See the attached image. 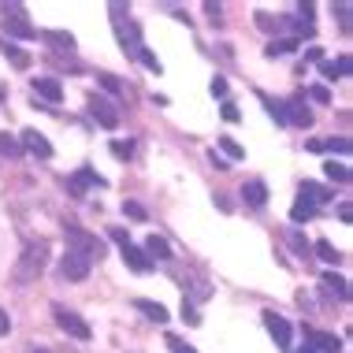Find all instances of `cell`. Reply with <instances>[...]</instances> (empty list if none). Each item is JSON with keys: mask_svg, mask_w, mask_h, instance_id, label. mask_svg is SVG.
Returning <instances> with one entry per match:
<instances>
[{"mask_svg": "<svg viewBox=\"0 0 353 353\" xmlns=\"http://www.w3.org/2000/svg\"><path fill=\"white\" fill-rule=\"evenodd\" d=\"M45 264H49V242H45V238H37V242H26L23 256H19L15 268H12V279H15L19 286L37 283V275L45 272Z\"/></svg>", "mask_w": 353, "mask_h": 353, "instance_id": "obj_1", "label": "cell"}, {"mask_svg": "<svg viewBox=\"0 0 353 353\" xmlns=\"http://www.w3.org/2000/svg\"><path fill=\"white\" fill-rule=\"evenodd\" d=\"M108 12H112V30H116L119 49L127 52L130 60H138V52L145 49V45H141V26L127 15V8H123V4H112Z\"/></svg>", "mask_w": 353, "mask_h": 353, "instance_id": "obj_2", "label": "cell"}, {"mask_svg": "<svg viewBox=\"0 0 353 353\" xmlns=\"http://www.w3.org/2000/svg\"><path fill=\"white\" fill-rule=\"evenodd\" d=\"M63 234H68V250H71V253H79V256H85L90 264L104 256V242H101L97 234L82 231L79 223H68V231H63Z\"/></svg>", "mask_w": 353, "mask_h": 353, "instance_id": "obj_3", "label": "cell"}, {"mask_svg": "<svg viewBox=\"0 0 353 353\" xmlns=\"http://www.w3.org/2000/svg\"><path fill=\"white\" fill-rule=\"evenodd\" d=\"M0 12H4V26H8V34L23 37V41L37 37V30L30 26V19H26V8H23V4H0Z\"/></svg>", "mask_w": 353, "mask_h": 353, "instance_id": "obj_4", "label": "cell"}, {"mask_svg": "<svg viewBox=\"0 0 353 353\" xmlns=\"http://www.w3.org/2000/svg\"><path fill=\"white\" fill-rule=\"evenodd\" d=\"M52 316H56V327H60L63 335H71V339H79V342L90 339V323H85L79 312H71V309H63V305H56Z\"/></svg>", "mask_w": 353, "mask_h": 353, "instance_id": "obj_5", "label": "cell"}, {"mask_svg": "<svg viewBox=\"0 0 353 353\" xmlns=\"http://www.w3.org/2000/svg\"><path fill=\"white\" fill-rule=\"evenodd\" d=\"M90 116L97 119L104 130H116L119 127V108L112 101H104V97H90Z\"/></svg>", "mask_w": 353, "mask_h": 353, "instance_id": "obj_6", "label": "cell"}, {"mask_svg": "<svg viewBox=\"0 0 353 353\" xmlns=\"http://www.w3.org/2000/svg\"><path fill=\"white\" fill-rule=\"evenodd\" d=\"M90 268H93V264L85 261V256L71 253V250L60 256V275H63V279H71V283H82L85 275H90Z\"/></svg>", "mask_w": 353, "mask_h": 353, "instance_id": "obj_7", "label": "cell"}, {"mask_svg": "<svg viewBox=\"0 0 353 353\" xmlns=\"http://www.w3.org/2000/svg\"><path fill=\"white\" fill-rule=\"evenodd\" d=\"M283 123H294V127H312V112L305 97H290L283 104Z\"/></svg>", "mask_w": 353, "mask_h": 353, "instance_id": "obj_8", "label": "cell"}, {"mask_svg": "<svg viewBox=\"0 0 353 353\" xmlns=\"http://www.w3.org/2000/svg\"><path fill=\"white\" fill-rule=\"evenodd\" d=\"M90 186H104V179H101L93 168H79V171H74V175L68 179L71 197H85V190H90Z\"/></svg>", "mask_w": 353, "mask_h": 353, "instance_id": "obj_9", "label": "cell"}, {"mask_svg": "<svg viewBox=\"0 0 353 353\" xmlns=\"http://www.w3.org/2000/svg\"><path fill=\"white\" fill-rule=\"evenodd\" d=\"M264 327L272 331V339L279 342V346H290L294 342V327L279 316V312H264Z\"/></svg>", "mask_w": 353, "mask_h": 353, "instance_id": "obj_10", "label": "cell"}, {"mask_svg": "<svg viewBox=\"0 0 353 353\" xmlns=\"http://www.w3.org/2000/svg\"><path fill=\"white\" fill-rule=\"evenodd\" d=\"M26 152H34L37 160H49L52 157V145H49V138L45 134H37V130H23V141H19Z\"/></svg>", "mask_w": 353, "mask_h": 353, "instance_id": "obj_11", "label": "cell"}, {"mask_svg": "<svg viewBox=\"0 0 353 353\" xmlns=\"http://www.w3.org/2000/svg\"><path fill=\"white\" fill-rule=\"evenodd\" d=\"M309 350L312 353H339L342 350V339L327 335V331H309Z\"/></svg>", "mask_w": 353, "mask_h": 353, "instance_id": "obj_12", "label": "cell"}, {"mask_svg": "<svg viewBox=\"0 0 353 353\" xmlns=\"http://www.w3.org/2000/svg\"><path fill=\"white\" fill-rule=\"evenodd\" d=\"M34 97H41V101H49V104H60L63 101V85L56 82V79H37L34 82Z\"/></svg>", "mask_w": 353, "mask_h": 353, "instance_id": "obj_13", "label": "cell"}, {"mask_svg": "<svg viewBox=\"0 0 353 353\" xmlns=\"http://www.w3.org/2000/svg\"><path fill=\"white\" fill-rule=\"evenodd\" d=\"M301 201H309L312 208H316L320 201H335V194H331L327 186H320V183H309V179H305V183H301Z\"/></svg>", "mask_w": 353, "mask_h": 353, "instance_id": "obj_14", "label": "cell"}, {"mask_svg": "<svg viewBox=\"0 0 353 353\" xmlns=\"http://www.w3.org/2000/svg\"><path fill=\"white\" fill-rule=\"evenodd\" d=\"M123 261H127V268L138 272V275H145L152 268V261L145 256V250H134V245H123Z\"/></svg>", "mask_w": 353, "mask_h": 353, "instance_id": "obj_15", "label": "cell"}, {"mask_svg": "<svg viewBox=\"0 0 353 353\" xmlns=\"http://www.w3.org/2000/svg\"><path fill=\"white\" fill-rule=\"evenodd\" d=\"M256 26L264 34H283V30H298V19H272V15H256Z\"/></svg>", "mask_w": 353, "mask_h": 353, "instance_id": "obj_16", "label": "cell"}, {"mask_svg": "<svg viewBox=\"0 0 353 353\" xmlns=\"http://www.w3.org/2000/svg\"><path fill=\"white\" fill-rule=\"evenodd\" d=\"M242 197H245V205L264 208V205H268V186H264L261 179H253V183H245V186H242Z\"/></svg>", "mask_w": 353, "mask_h": 353, "instance_id": "obj_17", "label": "cell"}, {"mask_svg": "<svg viewBox=\"0 0 353 353\" xmlns=\"http://www.w3.org/2000/svg\"><path fill=\"white\" fill-rule=\"evenodd\" d=\"M134 309L141 312V316H149L152 323H168V309L160 301H145V298H138L134 301Z\"/></svg>", "mask_w": 353, "mask_h": 353, "instance_id": "obj_18", "label": "cell"}, {"mask_svg": "<svg viewBox=\"0 0 353 353\" xmlns=\"http://www.w3.org/2000/svg\"><path fill=\"white\" fill-rule=\"evenodd\" d=\"M309 149L312 152H342V157H346L353 145H350L346 138H323V141H309Z\"/></svg>", "mask_w": 353, "mask_h": 353, "instance_id": "obj_19", "label": "cell"}, {"mask_svg": "<svg viewBox=\"0 0 353 353\" xmlns=\"http://www.w3.org/2000/svg\"><path fill=\"white\" fill-rule=\"evenodd\" d=\"M350 68H353V63H350V56H342V60H335V63H331V60H323V63H320V74H323V79H346Z\"/></svg>", "mask_w": 353, "mask_h": 353, "instance_id": "obj_20", "label": "cell"}, {"mask_svg": "<svg viewBox=\"0 0 353 353\" xmlns=\"http://www.w3.org/2000/svg\"><path fill=\"white\" fill-rule=\"evenodd\" d=\"M145 256H149V261H171V245L164 242V238L152 234L149 242H145Z\"/></svg>", "mask_w": 353, "mask_h": 353, "instance_id": "obj_21", "label": "cell"}, {"mask_svg": "<svg viewBox=\"0 0 353 353\" xmlns=\"http://www.w3.org/2000/svg\"><path fill=\"white\" fill-rule=\"evenodd\" d=\"M0 49H4V56L15 63L19 71H26V68H30V56H26L23 49H19V45H12V41H4V37H0Z\"/></svg>", "mask_w": 353, "mask_h": 353, "instance_id": "obj_22", "label": "cell"}, {"mask_svg": "<svg viewBox=\"0 0 353 353\" xmlns=\"http://www.w3.org/2000/svg\"><path fill=\"white\" fill-rule=\"evenodd\" d=\"M323 286H327L331 294H339V298H350V283L342 279V275H335V272H323V279H320Z\"/></svg>", "mask_w": 353, "mask_h": 353, "instance_id": "obj_23", "label": "cell"}, {"mask_svg": "<svg viewBox=\"0 0 353 353\" xmlns=\"http://www.w3.org/2000/svg\"><path fill=\"white\" fill-rule=\"evenodd\" d=\"M41 37H45V41L52 45V49H68V52L74 49V37H71L68 30H45Z\"/></svg>", "mask_w": 353, "mask_h": 353, "instance_id": "obj_24", "label": "cell"}, {"mask_svg": "<svg viewBox=\"0 0 353 353\" xmlns=\"http://www.w3.org/2000/svg\"><path fill=\"white\" fill-rule=\"evenodd\" d=\"M208 298H212V286H208L205 279H197V275H194V279H190V305H194V301H208Z\"/></svg>", "mask_w": 353, "mask_h": 353, "instance_id": "obj_25", "label": "cell"}, {"mask_svg": "<svg viewBox=\"0 0 353 353\" xmlns=\"http://www.w3.org/2000/svg\"><path fill=\"white\" fill-rule=\"evenodd\" d=\"M323 175H327L331 183H339V186L350 183V168L346 164H335V160H331V164H323Z\"/></svg>", "mask_w": 353, "mask_h": 353, "instance_id": "obj_26", "label": "cell"}, {"mask_svg": "<svg viewBox=\"0 0 353 353\" xmlns=\"http://www.w3.org/2000/svg\"><path fill=\"white\" fill-rule=\"evenodd\" d=\"M286 52H298V41H294V37H275V41L268 45L272 60H275V56H286Z\"/></svg>", "mask_w": 353, "mask_h": 353, "instance_id": "obj_27", "label": "cell"}, {"mask_svg": "<svg viewBox=\"0 0 353 353\" xmlns=\"http://www.w3.org/2000/svg\"><path fill=\"white\" fill-rule=\"evenodd\" d=\"M19 152H23V145H19V138H12L4 130V134H0V157H8V160H15Z\"/></svg>", "mask_w": 353, "mask_h": 353, "instance_id": "obj_28", "label": "cell"}, {"mask_svg": "<svg viewBox=\"0 0 353 353\" xmlns=\"http://www.w3.org/2000/svg\"><path fill=\"white\" fill-rule=\"evenodd\" d=\"M312 216H316V208H312L309 201H298V205L290 208V219H294V223H309Z\"/></svg>", "mask_w": 353, "mask_h": 353, "instance_id": "obj_29", "label": "cell"}, {"mask_svg": "<svg viewBox=\"0 0 353 353\" xmlns=\"http://www.w3.org/2000/svg\"><path fill=\"white\" fill-rule=\"evenodd\" d=\"M219 149H223V152H227V157H231V160H242V157H245V149H242V145H238V141H234V138H227V134H223V138H219Z\"/></svg>", "mask_w": 353, "mask_h": 353, "instance_id": "obj_30", "label": "cell"}, {"mask_svg": "<svg viewBox=\"0 0 353 353\" xmlns=\"http://www.w3.org/2000/svg\"><path fill=\"white\" fill-rule=\"evenodd\" d=\"M97 82H101L108 93H123V82L116 79V74H108V71H101V74H97Z\"/></svg>", "mask_w": 353, "mask_h": 353, "instance_id": "obj_31", "label": "cell"}, {"mask_svg": "<svg viewBox=\"0 0 353 353\" xmlns=\"http://www.w3.org/2000/svg\"><path fill=\"white\" fill-rule=\"evenodd\" d=\"M138 60H141V68H145V71L160 74V60H157V56H152L149 49H141V52H138Z\"/></svg>", "mask_w": 353, "mask_h": 353, "instance_id": "obj_32", "label": "cell"}, {"mask_svg": "<svg viewBox=\"0 0 353 353\" xmlns=\"http://www.w3.org/2000/svg\"><path fill=\"white\" fill-rule=\"evenodd\" d=\"M316 253H320V256H323V261H327V264L342 261V256H339V250H335V245H331V242H316Z\"/></svg>", "mask_w": 353, "mask_h": 353, "instance_id": "obj_33", "label": "cell"}, {"mask_svg": "<svg viewBox=\"0 0 353 353\" xmlns=\"http://www.w3.org/2000/svg\"><path fill=\"white\" fill-rule=\"evenodd\" d=\"M112 152H116L119 160H130L134 157V141H112Z\"/></svg>", "mask_w": 353, "mask_h": 353, "instance_id": "obj_34", "label": "cell"}, {"mask_svg": "<svg viewBox=\"0 0 353 353\" xmlns=\"http://www.w3.org/2000/svg\"><path fill=\"white\" fill-rule=\"evenodd\" d=\"M168 346H171V353H197L186 339H179V335H168Z\"/></svg>", "mask_w": 353, "mask_h": 353, "instance_id": "obj_35", "label": "cell"}, {"mask_svg": "<svg viewBox=\"0 0 353 353\" xmlns=\"http://www.w3.org/2000/svg\"><path fill=\"white\" fill-rule=\"evenodd\" d=\"M123 212H127L130 219H138V223H141V219H145L149 212H145V208H141L138 201H123Z\"/></svg>", "mask_w": 353, "mask_h": 353, "instance_id": "obj_36", "label": "cell"}, {"mask_svg": "<svg viewBox=\"0 0 353 353\" xmlns=\"http://www.w3.org/2000/svg\"><path fill=\"white\" fill-rule=\"evenodd\" d=\"M261 101H264V108L272 112V119H275V123H283V104H275L272 97H264V93H261Z\"/></svg>", "mask_w": 353, "mask_h": 353, "instance_id": "obj_37", "label": "cell"}, {"mask_svg": "<svg viewBox=\"0 0 353 353\" xmlns=\"http://www.w3.org/2000/svg\"><path fill=\"white\" fill-rule=\"evenodd\" d=\"M286 238H290V245H294L298 253H309V242H305V238H301L298 231H286Z\"/></svg>", "mask_w": 353, "mask_h": 353, "instance_id": "obj_38", "label": "cell"}, {"mask_svg": "<svg viewBox=\"0 0 353 353\" xmlns=\"http://www.w3.org/2000/svg\"><path fill=\"white\" fill-rule=\"evenodd\" d=\"M208 90H212V97H219V101H223V97H227V79H219V74H216Z\"/></svg>", "mask_w": 353, "mask_h": 353, "instance_id": "obj_39", "label": "cell"}, {"mask_svg": "<svg viewBox=\"0 0 353 353\" xmlns=\"http://www.w3.org/2000/svg\"><path fill=\"white\" fill-rule=\"evenodd\" d=\"M309 97L316 101V104H331V93L323 90V85H312V90H309Z\"/></svg>", "mask_w": 353, "mask_h": 353, "instance_id": "obj_40", "label": "cell"}, {"mask_svg": "<svg viewBox=\"0 0 353 353\" xmlns=\"http://www.w3.org/2000/svg\"><path fill=\"white\" fill-rule=\"evenodd\" d=\"M183 320L190 323V327H197V323H201V320H197V309L190 301H183Z\"/></svg>", "mask_w": 353, "mask_h": 353, "instance_id": "obj_41", "label": "cell"}, {"mask_svg": "<svg viewBox=\"0 0 353 353\" xmlns=\"http://www.w3.org/2000/svg\"><path fill=\"white\" fill-rule=\"evenodd\" d=\"M227 123H238V104H231V101H223V112H219Z\"/></svg>", "mask_w": 353, "mask_h": 353, "instance_id": "obj_42", "label": "cell"}, {"mask_svg": "<svg viewBox=\"0 0 353 353\" xmlns=\"http://www.w3.org/2000/svg\"><path fill=\"white\" fill-rule=\"evenodd\" d=\"M112 238H116L119 245H130V238H127V231H123V227H112Z\"/></svg>", "mask_w": 353, "mask_h": 353, "instance_id": "obj_43", "label": "cell"}, {"mask_svg": "<svg viewBox=\"0 0 353 353\" xmlns=\"http://www.w3.org/2000/svg\"><path fill=\"white\" fill-rule=\"evenodd\" d=\"M8 331H12V320H8V312H4V309H0V339H4V335H8Z\"/></svg>", "mask_w": 353, "mask_h": 353, "instance_id": "obj_44", "label": "cell"}, {"mask_svg": "<svg viewBox=\"0 0 353 353\" xmlns=\"http://www.w3.org/2000/svg\"><path fill=\"white\" fill-rule=\"evenodd\" d=\"M335 12H339V19H342V26H346V30H350V4H339Z\"/></svg>", "mask_w": 353, "mask_h": 353, "instance_id": "obj_45", "label": "cell"}, {"mask_svg": "<svg viewBox=\"0 0 353 353\" xmlns=\"http://www.w3.org/2000/svg\"><path fill=\"white\" fill-rule=\"evenodd\" d=\"M208 157H212V164H216V171H227V160L223 157H219V152L212 149V152H208Z\"/></svg>", "mask_w": 353, "mask_h": 353, "instance_id": "obj_46", "label": "cell"}, {"mask_svg": "<svg viewBox=\"0 0 353 353\" xmlns=\"http://www.w3.org/2000/svg\"><path fill=\"white\" fill-rule=\"evenodd\" d=\"M205 12H208V15H212V19H216V23H219V15H223V12H219V4H212V0H208V4H205Z\"/></svg>", "mask_w": 353, "mask_h": 353, "instance_id": "obj_47", "label": "cell"}, {"mask_svg": "<svg viewBox=\"0 0 353 353\" xmlns=\"http://www.w3.org/2000/svg\"><path fill=\"white\" fill-rule=\"evenodd\" d=\"M339 219H342V223H350V219H353V208L342 205V208H339Z\"/></svg>", "mask_w": 353, "mask_h": 353, "instance_id": "obj_48", "label": "cell"}, {"mask_svg": "<svg viewBox=\"0 0 353 353\" xmlns=\"http://www.w3.org/2000/svg\"><path fill=\"white\" fill-rule=\"evenodd\" d=\"M34 353H52L49 346H34Z\"/></svg>", "mask_w": 353, "mask_h": 353, "instance_id": "obj_49", "label": "cell"}]
</instances>
